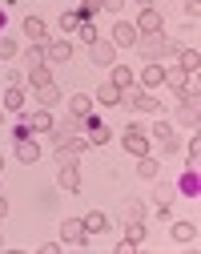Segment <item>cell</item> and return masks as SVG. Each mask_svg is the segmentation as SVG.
Wrapping results in <instances>:
<instances>
[{
  "label": "cell",
  "instance_id": "obj_41",
  "mask_svg": "<svg viewBox=\"0 0 201 254\" xmlns=\"http://www.w3.org/2000/svg\"><path fill=\"white\" fill-rule=\"evenodd\" d=\"M100 8H109V12H121V8H125V0H105Z\"/></svg>",
  "mask_w": 201,
  "mask_h": 254
},
{
  "label": "cell",
  "instance_id": "obj_23",
  "mask_svg": "<svg viewBox=\"0 0 201 254\" xmlns=\"http://www.w3.org/2000/svg\"><path fill=\"white\" fill-rule=\"evenodd\" d=\"M81 222H85V230H89V234H100V230L109 226V218L100 214V210H93V214H89V218H81Z\"/></svg>",
  "mask_w": 201,
  "mask_h": 254
},
{
  "label": "cell",
  "instance_id": "obj_20",
  "mask_svg": "<svg viewBox=\"0 0 201 254\" xmlns=\"http://www.w3.org/2000/svg\"><path fill=\"white\" fill-rule=\"evenodd\" d=\"M109 69H113V81H109V85H117L121 93H129V89H133V73H129L125 65H109Z\"/></svg>",
  "mask_w": 201,
  "mask_h": 254
},
{
  "label": "cell",
  "instance_id": "obj_25",
  "mask_svg": "<svg viewBox=\"0 0 201 254\" xmlns=\"http://www.w3.org/2000/svg\"><path fill=\"white\" fill-rule=\"evenodd\" d=\"M173 238H177V242H197V226H193V222H177V226H173Z\"/></svg>",
  "mask_w": 201,
  "mask_h": 254
},
{
  "label": "cell",
  "instance_id": "obj_45",
  "mask_svg": "<svg viewBox=\"0 0 201 254\" xmlns=\"http://www.w3.org/2000/svg\"><path fill=\"white\" fill-rule=\"evenodd\" d=\"M0 170H4V162H0Z\"/></svg>",
  "mask_w": 201,
  "mask_h": 254
},
{
  "label": "cell",
  "instance_id": "obj_42",
  "mask_svg": "<svg viewBox=\"0 0 201 254\" xmlns=\"http://www.w3.org/2000/svg\"><path fill=\"white\" fill-rule=\"evenodd\" d=\"M8 214V202H4V194H0V218H4Z\"/></svg>",
  "mask_w": 201,
  "mask_h": 254
},
{
  "label": "cell",
  "instance_id": "obj_32",
  "mask_svg": "<svg viewBox=\"0 0 201 254\" xmlns=\"http://www.w3.org/2000/svg\"><path fill=\"white\" fill-rule=\"evenodd\" d=\"M20 53V45L12 41V37H0V61H8V57H16Z\"/></svg>",
  "mask_w": 201,
  "mask_h": 254
},
{
  "label": "cell",
  "instance_id": "obj_34",
  "mask_svg": "<svg viewBox=\"0 0 201 254\" xmlns=\"http://www.w3.org/2000/svg\"><path fill=\"white\" fill-rule=\"evenodd\" d=\"M100 4H105V0H81V12L93 20V12H100Z\"/></svg>",
  "mask_w": 201,
  "mask_h": 254
},
{
  "label": "cell",
  "instance_id": "obj_3",
  "mask_svg": "<svg viewBox=\"0 0 201 254\" xmlns=\"http://www.w3.org/2000/svg\"><path fill=\"white\" fill-rule=\"evenodd\" d=\"M177 121L189 125V129H197V113H201V101H197V93H177Z\"/></svg>",
  "mask_w": 201,
  "mask_h": 254
},
{
  "label": "cell",
  "instance_id": "obj_35",
  "mask_svg": "<svg viewBox=\"0 0 201 254\" xmlns=\"http://www.w3.org/2000/svg\"><path fill=\"white\" fill-rule=\"evenodd\" d=\"M197 162H201V137L189 141V166H197Z\"/></svg>",
  "mask_w": 201,
  "mask_h": 254
},
{
  "label": "cell",
  "instance_id": "obj_36",
  "mask_svg": "<svg viewBox=\"0 0 201 254\" xmlns=\"http://www.w3.org/2000/svg\"><path fill=\"white\" fill-rule=\"evenodd\" d=\"M153 198H157V206H169V198H173V190H169V186H157V194H153Z\"/></svg>",
  "mask_w": 201,
  "mask_h": 254
},
{
  "label": "cell",
  "instance_id": "obj_40",
  "mask_svg": "<svg viewBox=\"0 0 201 254\" xmlns=\"http://www.w3.org/2000/svg\"><path fill=\"white\" fill-rule=\"evenodd\" d=\"M133 250H137V246H133L129 238H121V242H117V254H133Z\"/></svg>",
  "mask_w": 201,
  "mask_h": 254
},
{
  "label": "cell",
  "instance_id": "obj_4",
  "mask_svg": "<svg viewBox=\"0 0 201 254\" xmlns=\"http://www.w3.org/2000/svg\"><path fill=\"white\" fill-rule=\"evenodd\" d=\"M125 153H133V157L149 153V133L141 129V125H129L125 129Z\"/></svg>",
  "mask_w": 201,
  "mask_h": 254
},
{
  "label": "cell",
  "instance_id": "obj_44",
  "mask_svg": "<svg viewBox=\"0 0 201 254\" xmlns=\"http://www.w3.org/2000/svg\"><path fill=\"white\" fill-rule=\"evenodd\" d=\"M141 4H149V0H141Z\"/></svg>",
  "mask_w": 201,
  "mask_h": 254
},
{
  "label": "cell",
  "instance_id": "obj_2",
  "mask_svg": "<svg viewBox=\"0 0 201 254\" xmlns=\"http://www.w3.org/2000/svg\"><path fill=\"white\" fill-rule=\"evenodd\" d=\"M85 149H89V137H77V133L56 137V162H77Z\"/></svg>",
  "mask_w": 201,
  "mask_h": 254
},
{
  "label": "cell",
  "instance_id": "obj_33",
  "mask_svg": "<svg viewBox=\"0 0 201 254\" xmlns=\"http://www.w3.org/2000/svg\"><path fill=\"white\" fill-rule=\"evenodd\" d=\"M37 65H49V61H45V49H41V45H28V69H37Z\"/></svg>",
  "mask_w": 201,
  "mask_h": 254
},
{
  "label": "cell",
  "instance_id": "obj_6",
  "mask_svg": "<svg viewBox=\"0 0 201 254\" xmlns=\"http://www.w3.org/2000/svg\"><path fill=\"white\" fill-rule=\"evenodd\" d=\"M60 238H64V242H73V246H85V242H89V230H85V222H81V218H69V222L60 226Z\"/></svg>",
  "mask_w": 201,
  "mask_h": 254
},
{
  "label": "cell",
  "instance_id": "obj_24",
  "mask_svg": "<svg viewBox=\"0 0 201 254\" xmlns=\"http://www.w3.org/2000/svg\"><path fill=\"white\" fill-rule=\"evenodd\" d=\"M49 81H52V69H49V65L28 69V85H37V89H41V85H49Z\"/></svg>",
  "mask_w": 201,
  "mask_h": 254
},
{
  "label": "cell",
  "instance_id": "obj_27",
  "mask_svg": "<svg viewBox=\"0 0 201 254\" xmlns=\"http://www.w3.org/2000/svg\"><path fill=\"white\" fill-rule=\"evenodd\" d=\"M137 174H141V178H157V157L141 153V157H137Z\"/></svg>",
  "mask_w": 201,
  "mask_h": 254
},
{
  "label": "cell",
  "instance_id": "obj_39",
  "mask_svg": "<svg viewBox=\"0 0 201 254\" xmlns=\"http://www.w3.org/2000/svg\"><path fill=\"white\" fill-rule=\"evenodd\" d=\"M8 85H20V89H24V73H20V69H8Z\"/></svg>",
  "mask_w": 201,
  "mask_h": 254
},
{
  "label": "cell",
  "instance_id": "obj_12",
  "mask_svg": "<svg viewBox=\"0 0 201 254\" xmlns=\"http://www.w3.org/2000/svg\"><path fill=\"white\" fill-rule=\"evenodd\" d=\"M16 157H20L24 166H32V162H37V157H41V145L32 141V137H20V141H16Z\"/></svg>",
  "mask_w": 201,
  "mask_h": 254
},
{
  "label": "cell",
  "instance_id": "obj_1",
  "mask_svg": "<svg viewBox=\"0 0 201 254\" xmlns=\"http://www.w3.org/2000/svg\"><path fill=\"white\" fill-rule=\"evenodd\" d=\"M137 49L145 61H161L165 53H169V37H161V33H141L137 37Z\"/></svg>",
  "mask_w": 201,
  "mask_h": 254
},
{
  "label": "cell",
  "instance_id": "obj_43",
  "mask_svg": "<svg viewBox=\"0 0 201 254\" xmlns=\"http://www.w3.org/2000/svg\"><path fill=\"white\" fill-rule=\"evenodd\" d=\"M0 28H4V12H0Z\"/></svg>",
  "mask_w": 201,
  "mask_h": 254
},
{
  "label": "cell",
  "instance_id": "obj_18",
  "mask_svg": "<svg viewBox=\"0 0 201 254\" xmlns=\"http://www.w3.org/2000/svg\"><path fill=\"white\" fill-rule=\"evenodd\" d=\"M4 109H8V113H20V109H24V89H20V85H8V93H4Z\"/></svg>",
  "mask_w": 201,
  "mask_h": 254
},
{
  "label": "cell",
  "instance_id": "obj_15",
  "mask_svg": "<svg viewBox=\"0 0 201 254\" xmlns=\"http://www.w3.org/2000/svg\"><path fill=\"white\" fill-rule=\"evenodd\" d=\"M28 129H32V133H49V129H56V125H52V113H49V109H37V113L28 117Z\"/></svg>",
  "mask_w": 201,
  "mask_h": 254
},
{
  "label": "cell",
  "instance_id": "obj_37",
  "mask_svg": "<svg viewBox=\"0 0 201 254\" xmlns=\"http://www.w3.org/2000/svg\"><path fill=\"white\" fill-rule=\"evenodd\" d=\"M77 33H81V37H85V41H89V45H93V41H97V28H93V20H85V24H81V28H77Z\"/></svg>",
  "mask_w": 201,
  "mask_h": 254
},
{
  "label": "cell",
  "instance_id": "obj_26",
  "mask_svg": "<svg viewBox=\"0 0 201 254\" xmlns=\"http://www.w3.org/2000/svg\"><path fill=\"white\" fill-rule=\"evenodd\" d=\"M56 101H60V89H56L52 81H49V85H41V105H45V109H52Z\"/></svg>",
  "mask_w": 201,
  "mask_h": 254
},
{
  "label": "cell",
  "instance_id": "obj_13",
  "mask_svg": "<svg viewBox=\"0 0 201 254\" xmlns=\"http://www.w3.org/2000/svg\"><path fill=\"white\" fill-rule=\"evenodd\" d=\"M129 101H133V105H137L141 113H161V101L153 97V93H149V89H141V93H133V97H129Z\"/></svg>",
  "mask_w": 201,
  "mask_h": 254
},
{
  "label": "cell",
  "instance_id": "obj_7",
  "mask_svg": "<svg viewBox=\"0 0 201 254\" xmlns=\"http://www.w3.org/2000/svg\"><path fill=\"white\" fill-rule=\"evenodd\" d=\"M56 178H60V190H69V194H77L81 190V174H77V162H56Z\"/></svg>",
  "mask_w": 201,
  "mask_h": 254
},
{
  "label": "cell",
  "instance_id": "obj_21",
  "mask_svg": "<svg viewBox=\"0 0 201 254\" xmlns=\"http://www.w3.org/2000/svg\"><path fill=\"white\" fill-rule=\"evenodd\" d=\"M85 20H89V16H85L81 8H77V12H64V16H60V33H77Z\"/></svg>",
  "mask_w": 201,
  "mask_h": 254
},
{
  "label": "cell",
  "instance_id": "obj_38",
  "mask_svg": "<svg viewBox=\"0 0 201 254\" xmlns=\"http://www.w3.org/2000/svg\"><path fill=\"white\" fill-rule=\"evenodd\" d=\"M197 12H201V0H185V16L197 20Z\"/></svg>",
  "mask_w": 201,
  "mask_h": 254
},
{
  "label": "cell",
  "instance_id": "obj_14",
  "mask_svg": "<svg viewBox=\"0 0 201 254\" xmlns=\"http://www.w3.org/2000/svg\"><path fill=\"white\" fill-rule=\"evenodd\" d=\"M24 37H28V45H41L45 41V20L41 16H24Z\"/></svg>",
  "mask_w": 201,
  "mask_h": 254
},
{
  "label": "cell",
  "instance_id": "obj_5",
  "mask_svg": "<svg viewBox=\"0 0 201 254\" xmlns=\"http://www.w3.org/2000/svg\"><path fill=\"white\" fill-rule=\"evenodd\" d=\"M137 37H141L137 24H129V20H117V24H113V45H117V49H133Z\"/></svg>",
  "mask_w": 201,
  "mask_h": 254
},
{
  "label": "cell",
  "instance_id": "obj_19",
  "mask_svg": "<svg viewBox=\"0 0 201 254\" xmlns=\"http://www.w3.org/2000/svg\"><path fill=\"white\" fill-rule=\"evenodd\" d=\"M141 81H145V89H157V85L165 81V69H161V61H149V69L141 73Z\"/></svg>",
  "mask_w": 201,
  "mask_h": 254
},
{
  "label": "cell",
  "instance_id": "obj_30",
  "mask_svg": "<svg viewBox=\"0 0 201 254\" xmlns=\"http://www.w3.org/2000/svg\"><path fill=\"white\" fill-rule=\"evenodd\" d=\"M125 218H129V222H141V218H145V206H141L137 198H129V202H125Z\"/></svg>",
  "mask_w": 201,
  "mask_h": 254
},
{
  "label": "cell",
  "instance_id": "obj_17",
  "mask_svg": "<svg viewBox=\"0 0 201 254\" xmlns=\"http://www.w3.org/2000/svg\"><path fill=\"white\" fill-rule=\"evenodd\" d=\"M121 97H125V93H121L117 85H100V89L93 93V101H100V105H121Z\"/></svg>",
  "mask_w": 201,
  "mask_h": 254
},
{
  "label": "cell",
  "instance_id": "obj_9",
  "mask_svg": "<svg viewBox=\"0 0 201 254\" xmlns=\"http://www.w3.org/2000/svg\"><path fill=\"white\" fill-rule=\"evenodd\" d=\"M161 28H165L161 12H157L153 4H145V8H141V20H137V33H161Z\"/></svg>",
  "mask_w": 201,
  "mask_h": 254
},
{
  "label": "cell",
  "instance_id": "obj_11",
  "mask_svg": "<svg viewBox=\"0 0 201 254\" xmlns=\"http://www.w3.org/2000/svg\"><path fill=\"white\" fill-rule=\"evenodd\" d=\"M69 57H73V45L69 41H49L45 45V61H52V65H64Z\"/></svg>",
  "mask_w": 201,
  "mask_h": 254
},
{
  "label": "cell",
  "instance_id": "obj_10",
  "mask_svg": "<svg viewBox=\"0 0 201 254\" xmlns=\"http://www.w3.org/2000/svg\"><path fill=\"white\" fill-rule=\"evenodd\" d=\"M89 49H93V61H97V65H113V61H117V45H113V41H100V37H97Z\"/></svg>",
  "mask_w": 201,
  "mask_h": 254
},
{
  "label": "cell",
  "instance_id": "obj_8",
  "mask_svg": "<svg viewBox=\"0 0 201 254\" xmlns=\"http://www.w3.org/2000/svg\"><path fill=\"white\" fill-rule=\"evenodd\" d=\"M153 137H157V149H161V153H173V149H177V137H173V125H169V121H157V125H153Z\"/></svg>",
  "mask_w": 201,
  "mask_h": 254
},
{
  "label": "cell",
  "instance_id": "obj_22",
  "mask_svg": "<svg viewBox=\"0 0 201 254\" xmlns=\"http://www.w3.org/2000/svg\"><path fill=\"white\" fill-rule=\"evenodd\" d=\"M177 69L197 73V69H201V53H197V49H181V65H177Z\"/></svg>",
  "mask_w": 201,
  "mask_h": 254
},
{
  "label": "cell",
  "instance_id": "obj_16",
  "mask_svg": "<svg viewBox=\"0 0 201 254\" xmlns=\"http://www.w3.org/2000/svg\"><path fill=\"white\" fill-rule=\"evenodd\" d=\"M69 113L73 117H89L93 113V97H89V93H73V97H69Z\"/></svg>",
  "mask_w": 201,
  "mask_h": 254
},
{
  "label": "cell",
  "instance_id": "obj_28",
  "mask_svg": "<svg viewBox=\"0 0 201 254\" xmlns=\"http://www.w3.org/2000/svg\"><path fill=\"white\" fill-rule=\"evenodd\" d=\"M181 190H185V194H189V198H193V194H197V190H201V182H197V166H189V174L181 178Z\"/></svg>",
  "mask_w": 201,
  "mask_h": 254
},
{
  "label": "cell",
  "instance_id": "obj_31",
  "mask_svg": "<svg viewBox=\"0 0 201 254\" xmlns=\"http://www.w3.org/2000/svg\"><path fill=\"white\" fill-rule=\"evenodd\" d=\"M165 81H169V85H173V89L181 93V89L189 85V73H185V69H173V73H165Z\"/></svg>",
  "mask_w": 201,
  "mask_h": 254
},
{
  "label": "cell",
  "instance_id": "obj_29",
  "mask_svg": "<svg viewBox=\"0 0 201 254\" xmlns=\"http://www.w3.org/2000/svg\"><path fill=\"white\" fill-rule=\"evenodd\" d=\"M125 238H129L133 246H141V238H145V222H129V226H125Z\"/></svg>",
  "mask_w": 201,
  "mask_h": 254
}]
</instances>
